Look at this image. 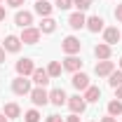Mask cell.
<instances>
[{
    "label": "cell",
    "instance_id": "obj_20",
    "mask_svg": "<svg viewBox=\"0 0 122 122\" xmlns=\"http://www.w3.org/2000/svg\"><path fill=\"white\" fill-rule=\"evenodd\" d=\"M38 28H40V33H54V30H56V21H54L52 16H45Z\"/></svg>",
    "mask_w": 122,
    "mask_h": 122
},
{
    "label": "cell",
    "instance_id": "obj_34",
    "mask_svg": "<svg viewBox=\"0 0 122 122\" xmlns=\"http://www.w3.org/2000/svg\"><path fill=\"white\" fill-rule=\"evenodd\" d=\"M5 16H7V12H5V7L0 5V21H5Z\"/></svg>",
    "mask_w": 122,
    "mask_h": 122
},
{
    "label": "cell",
    "instance_id": "obj_36",
    "mask_svg": "<svg viewBox=\"0 0 122 122\" xmlns=\"http://www.w3.org/2000/svg\"><path fill=\"white\" fill-rule=\"evenodd\" d=\"M0 122H10V117H7L5 113H0Z\"/></svg>",
    "mask_w": 122,
    "mask_h": 122
},
{
    "label": "cell",
    "instance_id": "obj_29",
    "mask_svg": "<svg viewBox=\"0 0 122 122\" xmlns=\"http://www.w3.org/2000/svg\"><path fill=\"white\" fill-rule=\"evenodd\" d=\"M113 14H115V19H117V21L122 24V2L117 5V7H115V12H113Z\"/></svg>",
    "mask_w": 122,
    "mask_h": 122
},
{
    "label": "cell",
    "instance_id": "obj_7",
    "mask_svg": "<svg viewBox=\"0 0 122 122\" xmlns=\"http://www.w3.org/2000/svg\"><path fill=\"white\" fill-rule=\"evenodd\" d=\"M68 108H71V113H75V115H80V113H85L87 110V101L80 96V94H75V96H68Z\"/></svg>",
    "mask_w": 122,
    "mask_h": 122
},
{
    "label": "cell",
    "instance_id": "obj_38",
    "mask_svg": "<svg viewBox=\"0 0 122 122\" xmlns=\"http://www.w3.org/2000/svg\"><path fill=\"white\" fill-rule=\"evenodd\" d=\"M0 2H2V0H0Z\"/></svg>",
    "mask_w": 122,
    "mask_h": 122
},
{
    "label": "cell",
    "instance_id": "obj_24",
    "mask_svg": "<svg viewBox=\"0 0 122 122\" xmlns=\"http://www.w3.org/2000/svg\"><path fill=\"white\" fill-rule=\"evenodd\" d=\"M61 71H63V66H61L59 61H49V66H47V73H49V77H59Z\"/></svg>",
    "mask_w": 122,
    "mask_h": 122
},
{
    "label": "cell",
    "instance_id": "obj_13",
    "mask_svg": "<svg viewBox=\"0 0 122 122\" xmlns=\"http://www.w3.org/2000/svg\"><path fill=\"white\" fill-rule=\"evenodd\" d=\"M103 16H99V14H92L87 16V24H85V28L89 30V33H99V30H103Z\"/></svg>",
    "mask_w": 122,
    "mask_h": 122
},
{
    "label": "cell",
    "instance_id": "obj_10",
    "mask_svg": "<svg viewBox=\"0 0 122 122\" xmlns=\"http://www.w3.org/2000/svg\"><path fill=\"white\" fill-rule=\"evenodd\" d=\"M71 82H73V87H75L77 92H85L87 87H89V75H87V73H82V71H77V73H73Z\"/></svg>",
    "mask_w": 122,
    "mask_h": 122
},
{
    "label": "cell",
    "instance_id": "obj_21",
    "mask_svg": "<svg viewBox=\"0 0 122 122\" xmlns=\"http://www.w3.org/2000/svg\"><path fill=\"white\" fill-rule=\"evenodd\" d=\"M108 115H113V117H120L122 115V101H117V99H113V101H108Z\"/></svg>",
    "mask_w": 122,
    "mask_h": 122
},
{
    "label": "cell",
    "instance_id": "obj_30",
    "mask_svg": "<svg viewBox=\"0 0 122 122\" xmlns=\"http://www.w3.org/2000/svg\"><path fill=\"white\" fill-rule=\"evenodd\" d=\"M24 2H26V0H7V5H10V7H16V10H19Z\"/></svg>",
    "mask_w": 122,
    "mask_h": 122
},
{
    "label": "cell",
    "instance_id": "obj_19",
    "mask_svg": "<svg viewBox=\"0 0 122 122\" xmlns=\"http://www.w3.org/2000/svg\"><path fill=\"white\" fill-rule=\"evenodd\" d=\"M82 99H85L87 103H96V101L101 99V89H99V87H94V85H89V87L85 89V94H82Z\"/></svg>",
    "mask_w": 122,
    "mask_h": 122
},
{
    "label": "cell",
    "instance_id": "obj_2",
    "mask_svg": "<svg viewBox=\"0 0 122 122\" xmlns=\"http://www.w3.org/2000/svg\"><path fill=\"white\" fill-rule=\"evenodd\" d=\"M80 49H82V42H80V38L75 35H68V38H63V42H61V52L68 56V54H80Z\"/></svg>",
    "mask_w": 122,
    "mask_h": 122
},
{
    "label": "cell",
    "instance_id": "obj_8",
    "mask_svg": "<svg viewBox=\"0 0 122 122\" xmlns=\"http://www.w3.org/2000/svg\"><path fill=\"white\" fill-rule=\"evenodd\" d=\"M115 71V61H110V59H106V61H99L96 66H94V73L99 77H108L110 73Z\"/></svg>",
    "mask_w": 122,
    "mask_h": 122
},
{
    "label": "cell",
    "instance_id": "obj_35",
    "mask_svg": "<svg viewBox=\"0 0 122 122\" xmlns=\"http://www.w3.org/2000/svg\"><path fill=\"white\" fill-rule=\"evenodd\" d=\"M0 63H5V49L0 47Z\"/></svg>",
    "mask_w": 122,
    "mask_h": 122
},
{
    "label": "cell",
    "instance_id": "obj_14",
    "mask_svg": "<svg viewBox=\"0 0 122 122\" xmlns=\"http://www.w3.org/2000/svg\"><path fill=\"white\" fill-rule=\"evenodd\" d=\"M85 24H87V16H85V12H73V14L68 16V26H71L73 30L85 28Z\"/></svg>",
    "mask_w": 122,
    "mask_h": 122
},
{
    "label": "cell",
    "instance_id": "obj_28",
    "mask_svg": "<svg viewBox=\"0 0 122 122\" xmlns=\"http://www.w3.org/2000/svg\"><path fill=\"white\" fill-rule=\"evenodd\" d=\"M47 122H63V117L56 115V113H52V115H47Z\"/></svg>",
    "mask_w": 122,
    "mask_h": 122
},
{
    "label": "cell",
    "instance_id": "obj_32",
    "mask_svg": "<svg viewBox=\"0 0 122 122\" xmlns=\"http://www.w3.org/2000/svg\"><path fill=\"white\" fill-rule=\"evenodd\" d=\"M115 99H117V101H122V85L115 89Z\"/></svg>",
    "mask_w": 122,
    "mask_h": 122
},
{
    "label": "cell",
    "instance_id": "obj_11",
    "mask_svg": "<svg viewBox=\"0 0 122 122\" xmlns=\"http://www.w3.org/2000/svg\"><path fill=\"white\" fill-rule=\"evenodd\" d=\"M14 24L19 26V28H28L30 24H33V12H28V10H19L14 14Z\"/></svg>",
    "mask_w": 122,
    "mask_h": 122
},
{
    "label": "cell",
    "instance_id": "obj_18",
    "mask_svg": "<svg viewBox=\"0 0 122 122\" xmlns=\"http://www.w3.org/2000/svg\"><path fill=\"white\" fill-rule=\"evenodd\" d=\"M2 49H5V52H12V54H16V52L21 49V40H19V35H7V38H5V45H2Z\"/></svg>",
    "mask_w": 122,
    "mask_h": 122
},
{
    "label": "cell",
    "instance_id": "obj_39",
    "mask_svg": "<svg viewBox=\"0 0 122 122\" xmlns=\"http://www.w3.org/2000/svg\"><path fill=\"white\" fill-rule=\"evenodd\" d=\"M120 117H122V115H120Z\"/></svg>",
    "mask_w": 122,
    "mask_h": 122
},
{
    "label": "cell",
    "instance_id": "obj_6",
    "mask_svg": "<svg viewBox=\"0 0 122 122\" xmlns=\"http://www.w3.org/2000/svg\"><path fill=\"white\" fill-rule=\"evenodd\" d=\"M61 66H63V71H68V73H77V71H82V59H80L77 54H68Z\"/></svg>",
    "mask_w": 122,
    "mask_h": 122
},
{
    "label": "cell",
    "instance_id": "obj_23",
    "mask_svg": "<svg viewBox=\"0 0 122 122\" xmlns=\"http://www.w3.org/2000/svg\"><path fill=\"white\" fill-rule=\"evenodd\" d=\"M5 115H7L10 120L19 117V115H21V108H19V103H5Z\"/></svg>",
    "mask_w": 122,
    "mask_h": 122
},
{
    "label": "cell",
    "instance_id": "obj_9",
    "mask_svg": "<svg viewBox=\"0 0 122 122\" xmlns=\"http://www.w3.org/2000/svg\"><path fill=\"white\" fill-rule=\"evenodd\" d=\"M122 40V33L120 30H117V26H110V28H103V42H106V45H117V42H120Z\"/></svg>",
    "mask_w": 122,
    "mask_h": 122
},
{
    "label": "cell",
    "instance_id": "obj_17",
    "mask_svg": "<svg viewBox=\"0 0 122 122\" xmlns=\"http://www.w3.org/2000/svg\"><path fill=\"white\" fill-rule=\"evenodd\" d=\"M110 54H113V47H110V45H106V42H99V45L94 47V56H96L99 61L110 59Z\"/></svg>",
    "mask_w": 122,
    "mask_h": 122
},
{
    "label": "cell",
    "instance_id": "obj_5",
    "mask_svg": "<svg viewBox=\"0 0 122 122\" xmlns=\"http://www.w3.org/2000/svg\"><path fill=\"white\" fill-rule=\"evenodd\" d=\"M16 75H21V77H28L33 75V71H35V63H33V59H28V56H24V59H19L16 61Z\"/></svg>",
    "mask_w": 122,
    "mask_h": 122
},
{
    "label": "cell",
    "instance_id": "obj_22",
    "mask_svg": "<svg viewBox=\"0 0 122 122\" xmlns=\"http://www.w3.org/2000/svg\"><path fill=\"white\" fill-rule=\"evenodd\" d=\"M108 85H110L113 89H117V87L122 85V71H120V68H115V71L108 75Z\"/></svg>",
    "mask_w": 122,
    "mask_h": 122
},
{
    "label": "cell",
    "instance_id": "obj_16",
    "mask_svg": "<svg viewBox=\"0 0 122 122\" xmlns=\"http://www.w3.org/2000/svg\"><path fill=\"white\" fill-rule=\"evenodd\" d=\"M66 101H68V96H66V92L61 89V87L49 92V103H52V106H63Z\"/></svg>",
    "mask_w": 122,
    "mask_h": 122
},
{
    "label": "cell",
    "instance_id": "obj_12",
    "mask_svg": "<svg viewBox=\"0 0 122 122\" xmlns=\"http://www.w3.org/2000/svg\"><path fill=\"white\" fill-rule=\"evenodd\" d=\"M30 77H33L35 87H47V85H49V80H52V77H49V73H47V68H35Z\"/></svg>",
    "mask_w": 122,
    "mask_h": 122
},
{
    "label": "cell",
    "instance_id": "obj_26",
    "mask_svg": "<svg viewBox=\"0 0 122 122\" xmlns=\"http://www.w3.org/2000/svg\"><path fill=\"white\" fill-rule=\"evenodd\" d=\"M73 7H77V12H85L92 7V0H73Z\"/></svg>",
    "mask_w": 122,
    "mask_h": 122
},
{
    "label": "cell",
    "instance_id": "obj_25",
    "mask_svg": "<svg viewBox=\"0 0 122 122\" xmlns=\"http://www.w3.org/2000/svg\"><path fill=\"white\" fill-rule=\"evenodd\" d=\"M24 120L26 122H40V113H38V108H30L24 113Z\"/></svg>",
    "mask_w": 122,
    "mask_h": 122
},
{
    "label": "cell",
    "instance_id": "obj_27",
    "mask_svg": "<svg viewBox=\"0 0 122 122\" xmlns=\"http://www.w3.org/2000/svg\"><path fill=\"white\" fill-rule=\"evenodd\" d=\"M54 7H59V10H71V7H73V0H56Z\"/></svg>",
    "mask_w": 122,
    "mask_h": 122
},
{
    "label": "cell",
    "instance_id": "obj_31",
    "mask_svg": "<svg viewBox=\"0 0 122 122\" xmlns=\"http://www.w3.org/2000/svg\"><path fill=\"white\" fill-rule=\"evenodd\" d=\"M66 122H80V115H75V113H71V115L66 117Z\"/></svg>",
    "mask_w": 122,
    "mask_h": 122
},
{
    "label": "cell",
    "instance_id": "obj_4",
    "mask_svg": "<svg viewBox=\"0 0 122 122\" xmlns=\"http://www.w3.org/2000/svg\"><path fill=\"white\" fill-rule=\"evenodd\" d=\"M28 96H30V101H33V106H35V108L49 103V92H47L45 87H33Z\"/></svg>",
    "mask_w": 122,
    "mask_h": 122
},
{
    "label": "cell",
    "instance_id": "obj_33",
    "mask_svg": "<svg viewBox=\"0 0 122 122\" xmlns=\"http://www.w3.org/2000/svg\"><path fill=\"white\" fill-rule=\"evenodd\" d=\"M101 122H117V117H113V115H106V117H101Z\"/></svg>",
    "mask_w": 122,
    "mask_h": 122
},
{
    "label": "cell",
    "instance_id": "obj_37",
    "mask_svg": "<svg viewBox=\"0 0 122 122\" xmlns=\"http://www.w3.org/2000/svg\"><path fill=\"white\" fill-rule=\"evenodd\" d=\"M117 68H120V71H122V56H120V63H117Z\"/></svg>",
    "mask_w": 122,
    "mask_h": 122
},
{
    "label": "cell",
    "instance_id": "obj_15",
    "mask_svg": "<svg viewBox=\"0 0 122 122\" xmlns=\"http://www.w3.org/2000/svg\"><path fill=\"white\" fill-rule=\"evenodd\" d=\"M33 10H35V14H40L42 19H45V16H49V14H52L54 5H52L49 0H35V7H33Z\"/></svg>",
    "mask_w": 122,
    "mask_h": 122
},
{
    "label": "cell",
    "instance_id": "obj_3",
    "mask_svg": "<svg viewBox=\"0 0 122 122\" xmlns=\"http://www.w3.org/2000/svg\"><path fill=\"white\" fill-rule=\"evenodd\" d=\"M30 80L28 77H21V75H16L14 80H12V92H14L16 96H26V94H30Z\"/></svg>",
    "mask_w": 122,
    "mask_h": 122
},
{
    "label": "cell",
    "instance_id": "obj_1",
    "mask_svg": "<svg viewBox=\"0 0 122 122\" xmlns=\"http://www.w3.org/2000/svg\"><path fill=\"white\" fill-rule=\"evenodd\" d=\"M40 28H33V26H28V28H21V35H19V40H21V45H38L40 42Z\"/></svg>",
    "mask_w": 122,
    "mask_h": 122
}]
</instances>
